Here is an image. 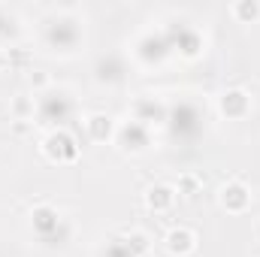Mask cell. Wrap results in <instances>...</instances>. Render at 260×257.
Wrapping results in <instances>:
<instances>
[{"label":"cell","mask_w":260,"mask_h":257,"mask_svg":"<svg viewBox=\"0 0 260 257\" xmlns=\"http://www.w3.org/2000/svg\"><path fill=\"white\" fill-rule=\"evenodd\" d=\"M127 248H130V254H145L148 251V236L139 233V230H133L127 236Z\"/></svg>","instance_id":"10"},{"label":"cell","mask_w":260,"mask_h":257,"mask_svg":"<svg viewBox=\"0 0 260 257\" xmlns=\"http://www.w3.org/2000/svg\"><path fill=\"white\" fill-rule=\"evenodd\" d=\"M233 18L242 21V24H251L260 18V0H239L233 3Z\"/></svg>","instance_id":"8"},{"label":"cell","mask_w":260,"mask_h":257,"mask_svg":"<svg viewBox=\"0 0 260 257\" xmlns=\"http://www.w3.org/2000/svg\"><path fill=\"white\" fill-rule=\"evenodd\" d=\"M85 127H88V136H91L94 142H106V139L115 136V121H112L106 112H94V115L85 121Z\"/></svg>","instance_id":"6"},{"label":"cell","mask_w":260,"mask_h":257,"mask_svg":"<svg viewBox=\"0 0 260 257\" xmlns=\"http://www.w3.org/2000/svg\"><path fill=\"white\" fill-rule=\"evenodd\" d=\"M176 203V188L173 185H151L145 191V206L151 212H170Z\"/></svg>","instance_id":"4"},{"label":"cell","mask_w":260,"mask_h":257,"mask_svg":"<svg viewBox=\"0 0 260 257\" xmlns=\"http://www.w3.org/2000/svg\"><path fill=\"white\" fill-rule=\"evenodd\" d=\"M46 82H49V79H46V73H34V76H30V85H37V88H40V85H46Z\"/></svg>","instance_id":"12"},{"label":"cell","mask_w":260,"mask_h":257,"mask_svg":"<svg viewBox=\"0 0 260 257\" xmlns=\"http://www.w3.org/2000/svg\"><path fill=\"white\" fill-rule=\"evenodd\" d=\"M30 218H34V227H37L40 233H49V230L58 227V212H55L52 206H37Z\"/></svg>","instance_id":"7"},{"label":"cell","mask_w":260,"mask_h":257,"mask_svg":"<svg viewBox=\"0 0 260 257\" xmlns=\"http://www.w3.org/2000/svg\"><path fill=\"white\" fill-rule=\"evenodd\" d=\"M164 245H167V251L173 257H185L197 248V233L191 227H173V230L167 233Z\"/></svg>","instance_id":"3"},{"label":"cell","mask_w":260,"mask_h":257,"mask_svg":"<svg viewBox=\"0 0 260 257\" xmlns=\"http://www.w3.org/2000/svg\"><path fill=\"white\" fill-rule=\"evenodd\" d=\"M218 200H221V209L239 215V212L248 209V203H251V191H248L242 182H227V185L221 188V194H218Z\"/></svg>","instance_id":"2"},{"label":"cell","mask_w":260,"mask_h":257,"mask_svg":"<svg viewBox=\"0 0 260 257\" xmlns=\"http://www.w3.org/2000/svg\"><path fill=\"white\" fill-rule=\"evenodd\" d=\"M12 115H15L18 121H24L27 115H34V103H30V97H15V100H12Z\"/></svg>","instance_id":"11"},{"label":"cell","mask_w":260,"mask_h":257,"mask_svg":"<svg viewBox=\"0 0 260 257\" xmlns=\"http://www.w3.org/2000/svg\"><path fill=\"white\" fill-rule=\"evenodd\" d=\"M200 188H203V179H200V176H194V173H185V176L179 179V188H176V194L197 197V194H200Z\"/></svg>","instance_id":"9"},{"label":"cell","mask_w":260,"mask_h":257,"mask_svg":"<svg viewBox=\"0 0 260 257\" xmlns=\"http://www.w3.org/2000/svg\"><path fill=\"white\" fill-rule=\"evenodd\" d=\"M43 151H46L49 160H58V164L76 160V154H79V148H76V142H73L70 133H52V136L43 142Z\"/></svg>","instance_id":"1"},{"label":"cell","mask_w":260,"mask_h":257,"mask_svg":"<svg viewBox=\"0 0 260 257\" xmlns=\"http://www.w3.org/2000/svg\"><path fill=\"white\" fill-rule=\"evenodd\" d=\"M221 112H224L227 118H242V115L248 112V94H245L242 88L224 91V97H221Z\"/></svg>","instance_id":"5"}]
</instances>
